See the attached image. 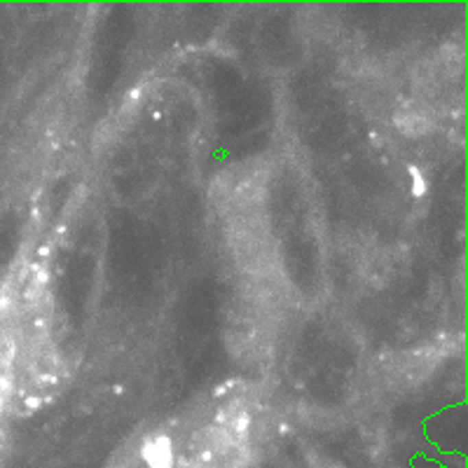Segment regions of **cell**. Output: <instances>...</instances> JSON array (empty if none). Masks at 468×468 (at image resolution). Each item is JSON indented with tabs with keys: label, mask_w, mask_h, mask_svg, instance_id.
<instances>
[{
	"label": "cell",
	"mask_w": 468,
	"mask_h": 468,
	"mask_svg": "<svg viewBox=\"0 0 468 468\" xmlns=\"http://www.w3.org/2000/svg\"><path fill=\"white\" fill-rule=\"evenodd\" d=\"M143 456L152 468H169L171 461H174L171 459L174 454H171V445L167 438H157V441L148 443L143 449Z\"/></svg>",
	"instance_id": "obj_1"
},
{
	"label": "cell",
	"mask_w": 468,
	"mask_h": 468,
	"mask_svg": "<svg viewBox=\"0 0 468 468\" xmlns=\"http://www.w3.org/2000/svg\"><path fill=\"white\" fill-rule=\"evenodd\" d=\"M398 127H401L405 134H410V136H419V134H424V131L429 129V119L421 115V110L410 108V110L403 113V117H398Z\"/></svg>",
	"instance_id": "obj_2"
}]
</instances>
